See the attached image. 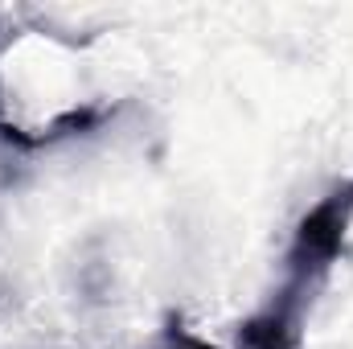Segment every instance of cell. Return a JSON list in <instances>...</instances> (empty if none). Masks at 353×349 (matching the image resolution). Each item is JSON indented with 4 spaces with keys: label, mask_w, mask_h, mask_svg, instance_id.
<instances>
[{
    "label": "cell",
    "mask_w": 353,
    "mask_h": 349,
    "mask_svg": "<svg viewBox=\"0 0 353 349\" xmlns=\"http://www.w3.org/2000/svg\"><path fill=\"white\" fill-rule=\"evenodd\" d=\"M161 349H214V346H205V341H197V337H173V341H165Z\"/></svg>",
    "instance_id": "cell-2"
},
{
    "label": "cell",
    "mask_w": 353,
    "mask_h": 349,
    "mask_svg": "<svg viewBox=\"0 0 353 349\" xmlns=\"http://www.w3.org/2000/svg\"><path fill=\"white\" fill-rule=\"evenodd\" d=\"M353 218V185L345 189H333L329 197H321L296 226V239H292V251H288V275H292V288L283 292L279 304H271L267 312L296 325L300 329V296H308V288L329 271V263L341 255V243H345V230H350Z\"/></svg>",
    "instance_id": "cell-1"
}]
</instances>
